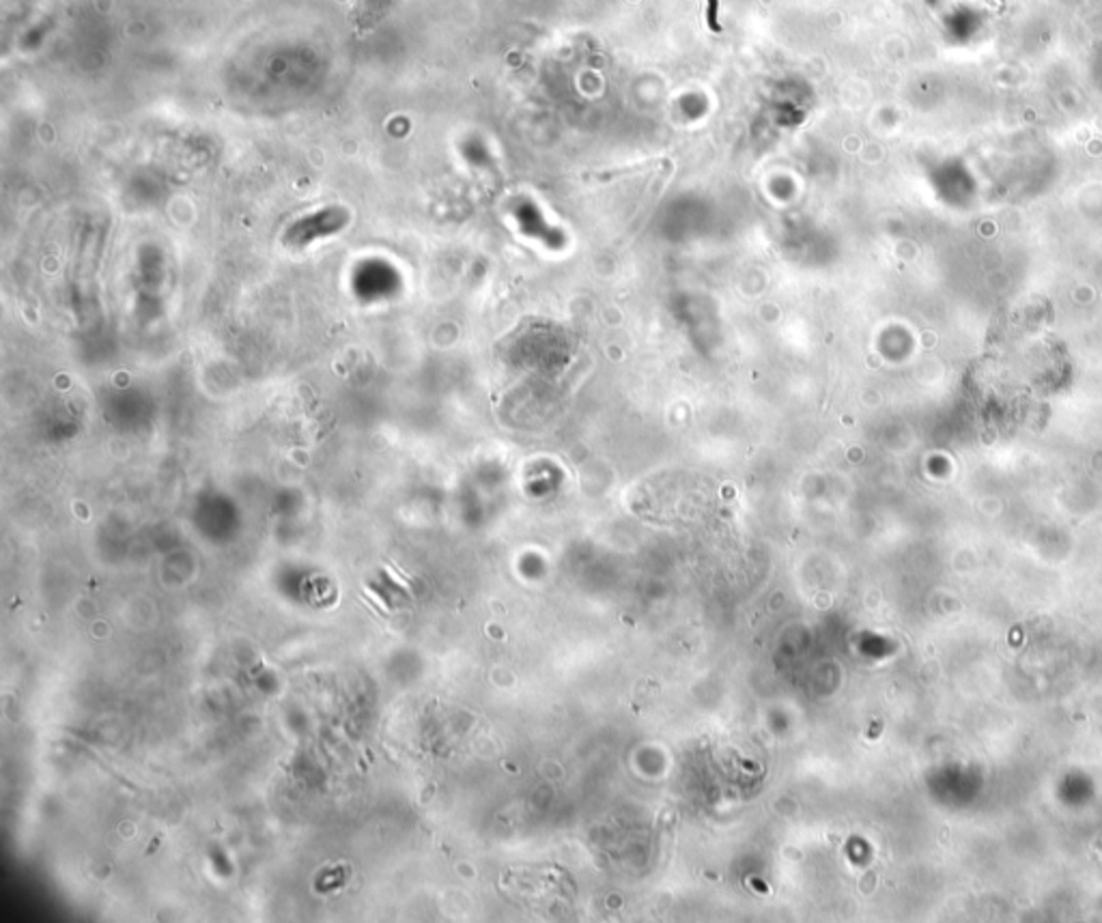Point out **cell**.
<instances>
[{"label":"cell","instance_id":"obj_1","mask_svg":"<svg viewBox=\"0 0 1102 923\" xmlns=\"http://www.w3.org/2000/svg\"><path fill=\"white\" fill-rule=\"evenodd\" d=\"M707 24L713 33H721L719 24V0H707Z\"/></svg>","mask_w":1102,"mask_h":923}]
</instances>
